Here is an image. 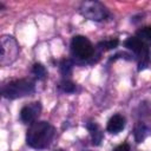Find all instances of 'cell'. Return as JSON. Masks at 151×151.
I'll return each mask as SVG.
<instances>
[{
	"instance_id": "cell-8",
	"label": "cell",
	"mask_w": 151,
	"mask_h": 151,
	"mask_svg": "<svg viewBox=\"0 0 151 151\" xmlns=\"http://www.w3.org/2000/svg\"><path fill=\"white\" fill-rule=\"evenodd\" d=\"M124 127H125V118L122 114L112 116L106 126V129L110 133H119Z\"/></svg>"
},
{
	"instance_id": "cell-13",
	"label": "cell",
	"mask_w": 151,
	"mask_h": 151,
	"mask_svg": "<svg viewBox=\"0 0 151 151\" xmlns=\"http://www.w3.org/2000/svg\"><path fill=\"white\" fill-rule=\"evenodd\" d=\"M32 73H33L38 79H40V80L45 79L46 76H47V71H46L45 66H44L42 64H39V63H37V64L33 65V67H32Z\"/></svg>"
},
{
	"instance_id": "cell-6",
	"label": "cell",
	"mask_w": 151,
	"mask_h": 151,
	"mask_svg": "<svg viewBox=\"0 0 151 151\" xmlns=\"http://www.w3.org/2000/svg\"><path fill=\"white\" fill-rule=\"evenodd\" d=\"M125 47L131 50L132 52H134L138 57V60H139V67L138 70H143L146 67L147 65V61H149V48H147V45L142 41L139 38L137 37H130L125 40L124 42Z\"/></svg>"
},
{
	"instance_id": "cell-15",
	"label": "cell",
	"mask_w": 151,
	"mask_h": 151,
	"mask_svg": "<svg viewBox=\"0 0 151 151\" xmlns=\"http://www.w3.org/2000/svg\"><path fill=\"white\" fill-rule=\"evenodd\" d=\"M59 86H60V88H61L64 92H66V93H73V92L76 91V84L72 83L71 80H67V79L63 80Z\"/></svg>"
},
{
	"instance_id": "cell-17",
	"label": "cell",
	"mask_w": 151,
	"mask_h": 151,
	"mask_svg": "<svg viewBox=\"0 0 151 151\" xmlns=\"http://www.w3.org/2000/svg\"><path fill=\"white\" fill-rule=\"evenodd\" d=\"M55 151H61V150H55Z\"/></svg>"
},
{
	"instance_id": "cell-14",
	"label": "cell",
	"mask_w": 151,
	"mask_h": 151,
	"mask_svg": "<svg viewBox=\"0 0 151 151\" xmlns=\"http://www.w3.org/2000/svg\"><path fill=\"white\" fill-rule=\"evenodd\" d=\"M119 41L118 39H111V40H105V41H100L98 44V47L100 50H104V51H107V50H113L118 46Z\"/></svg>"
},
{
	"instance_id": "cell-12",
	"label": "cell",
	"mask_w": 151,
	"mask_h": 151,
	"mask_svg": "<svg viewBox=\"0 0 151 151\" xmlns=\"http://www.w3.org/2000/svg\"><path fill=\"white\" fill-rule=\"evenodd\" d=\"M60 72L63 73V76L67 77V76H71L72 73V70H73V63L70 60V59H63L60 61Z\"/></svg>"
},
{
	"instance_id": "cell-9",
	"label": "cell",
	"mask_w": 151,
	"mask_h": 151,
	"mask_svg": "<svg viewBox=\"0 0 151 151\" xmlns=\"http://www.w3.org/2000/svg\"><path fill=\"white\" fill-rule=\"evenodd\" d=\"M86 127L87 130L90 131L91 133V137H92V144L93 145H99L101 139H103V133L99 129V126L97 125V123L94 122H88L86 124Z\"/></svg>"
},
{
	"instance_id": "cell-5",
	"label": "cell",
	"mask_w": 151,
	"mask_h": 151,
	"mask_svg": "<svg viewBox=\"0 0 151 151\" xmlns=\"http://www.w3.org/2000/svg\"><path fill=\"white\" fill-rule=\"evenodd\" d=\"M71 51H72V54L79 60H87L94 53L92 42L84 35L73 37L71 41Z\"/></svg>"
},
{
	"instance_id": "cell-2",
	"label": "cell",
	"mask_w": 151,
	"mask_h": 151,
	"mask_svg": "<svg viewBox=\"0 0 151 151\" xmlns=\"http://www.w3.org/2000/svg\"><path fill=\"white\" fill-rule=\"evenodd\" d=\"M35 85L34 81L31 79H15L7 84H5L1 87V94L2 97L7 99H17L21 97L29 96L34 92Z\"/></svg>"
},
{
	"instance_id": "cell-4",
	"label": "cell",
	"mask_w": 151,
	"mask_h": 151,
	"mask_svg": "<svg viewBox=\"0 0 151 151\" xmlns=\"http://www.w3.org/2000/svg\"><path fill=\"white\" fill-rule=\"evenodd\" d=\"M79 12L83 17L93 20V21H101L107 18L109 12L106 7L100 4L99 1H84L79 7Z\"/></svg>"
},
{
	"instance_id": "cell-1",
	"label": "cell",
	"mask_w": 151,
	"mask_h": 151,
	"mask_svg": "<svg viewBox=\"0 0 151 151\" xmlns=\"http://www.w3.org/2000/svg\"><path fill=\"white\" fill-rule=\"evenodd\" d=\"M54 137V127L47 122H34L27 130L26 143L33 149L47 147Z\"/></svg>"
},
{
	"instance_id": "cell-3",
	"label": "cell",
	"mask_w": 151,
	"mask_h": 151,
	"mask_svg": "<svg viewBox=\"0 0 151 151\" xmlns=\"http://www.w3.org/2000/svg\"><path fill=\"white\" fill-rule=\"evenodd\" d=\"M0 46H1L0 64L2 66L12 64L19 55V45L17 44L15 39L9 35H4L1 37Z\"/></svg>"
},
{
	"instance_id": "cell-10",
	"label": "cell",
	"mask_w": 151,
	"mask_h": 151,
	"mask_svg": "<svg viewBox=\"0 0 151 151\" xmlns=\"http://www.w3.org/2000/svg\"><path fill=\"white\" fill-rule=\"evenodd\" d=\"M147 133H149L147 126H146L144 123H140V122H139V123L136 125V127H134V138H136V142H137V143H142V142L146 138Z\"/></svg>"
},
{
	"instance_id": "cell-7",
	"label": "cell",
	"mask_w": 151,
	"mask_h": 151,
	"mask_svg": "<svg viewBox=\"0 0 151 151\" xmlns=\"http://www.w3.org/2000/svg\"><path fill=\"white\" fill-rule=\"evenodd\" d=\"M41 112V104L39 101L31 103L26 106H24L20 111V119L22 123L32 124L35 122V119L39 117Z\"/></svg>"
},
{
	"instance_id": "cell-16",
	"label": "cell",
	"mask_w": 151,
	"mask_h": 151,
	"mask_svg": "<svg viewBox=\"0 0 151 151\" xmlns=\"http://www.w3.org/2000/svg\"><path fill=\"white\" fill-rule=\"evenodd\" d=\"M113 151H130V145L127 143H123V144L118 145Z\"/></svg>"
},
{
	"instance_id": "cell-11",
	"label": "cell",
	"mask_w": 151,
	"mask_h": 151,
	"mask_svg": "<svg viewBox=\"0 0 151 151\" xmlns=\"http://www.w3.org/2000/svg\"><path fill=\"white\" fill-rule=\"evenodd\" d=\"M137 38H139L142 41L151 42V26H145L137 31Z\"/></svg>"
}]
</instances>
